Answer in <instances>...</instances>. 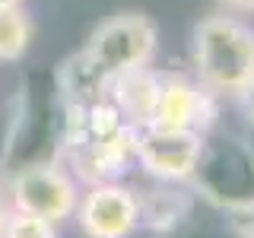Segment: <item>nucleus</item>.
<instances>
[{
  "mask_svg": "<svg viewBox=\"0 0 254 238\" xmlns=\"http://www.w3.org/2000/svg\"><path fill=\"white\" fill-rule=\"evenodd\" d=\"M194 70L206 92L235 95L254 79V29L226 13H213L194 29Z\"/></svg>",
  "mask_w": 254,
  "mask_h": 238,
  "instance_id": "obj_1",
  "label": "nucleus"
},
{
  "mask_svg": "<svg viewBox=\"0 0 254 238\" xmlns=\"http://www.w3.org/2000/svg\"><path fill=\"white\" fill-rule=\"evenodd\" d=\"M156 42L159 32L143 13H118L99 22V29L89 35L83 58L95 67V73H102L111 83L130 70L149 67L156 54Z\"/></svg>",
  "mask_w": 254,
  "mask_h": 238,
  "instance_id": "obj_2",
  "label": "nucleus"
},
{
  "mask_svg": "<svg viewBox=\"0 0 254 238\" xmlns=\"http://www.w3.org/2000/svg\"><path fill=\"white\" fill-rule=\"evenodd\" d=\"M3 190L10 197L13 213H29L54 226L73 219V210L79 203V181L61 162L26 165L13 175Z\"/></svg>",
  "mask_w": 254,
  "mask_h": 238,
  "instance_id": "obj_3",
  "label": "nucleus"
},
{
  "mask_svg": "<svg viewBox=\"0 0 254 238\" xmlns=\"http://www.w3.org/2000/svg\"><path fill=\"white\" fill-rule=\"evenodd\" d=\"M206 146V133L197 130H156V127H137L133 143V162L149 178L162 184H185L194 178Z\"/></svg>",
  "mask_w": 254,
  "mask_h": 238,
  "instance_id": "obj_4",
  "label": "nucleus"
},
{
  "mask_svg": "<svg viewBox=\"0 0 254 238\" xmlns=\"http://www.w3.org/2000/svg\"><path fill=\"white\" fill-rule=\"evenodd\" d=\"M73 219L86 238H130L140 226V197L121 181H102L79 190Z\"/></svg>",
  "mask_w": 254,
  "mask_h": 238,
  "instance_id": "obj_5",
  "label": "nucleus"
},
{
  "mask_svg": "<svg viewBox=\"0 0 254 238\" xmlns=\"http://www.w3.org/2000/svg\"><path fill=\"white\" fill-rule=\"evenodd\" d=\"M213 99L216 95L206 92L200 83H190L181 73H159L156 86V102L153 115H149L146 127L156 130H197L206 133L213 124Z\"/></svg>",
  "mask_w": 254,
  "mask_h": 238,
  "instance_id": "obj_6",
  "label": "nucleus"
},
{
  "mask_svg": "<svg viewBox=\"0 0 254 238\" xmlns=\"http://www.w3.org/2000/svg\"><path fill=\"white\" fill-rule=\"evenodd\" d=\"M133 143H137V127L124 124L121 130L108 133L102 140H89L67 149L70 175L83 184H102V181H118L124 169L133 162Z\"/></svg>",
  "mask_w": 254,
  "mask_h": 238,
  "instance_id": "obj_7",
  "label": "nucleus"
},
{
  "mask_svg": "<svg viewBox=\"0 0 254 238\" xmlns=\"http://www.w3.org/2000/svg\"><path fill=\"white\" fill-rule=\"evenodd\" d=\"M156 86H159L156 70H149V67L130 70V73H124V76H118V79L108 83L111 105L124 115L127 124L146 127L149 115H153V102H156Z\"/></svg>",
  "mask_w": 254,
  "mask_h": 238,
  "instance_id": "obj_8",
  "label": "nucleus"
},
{
  "mask_svg": "<svg viewBox=\"0 0 254 238\" xmlns=\"http://www.w3.org/2000/svg\"><path fill=\"white\" fill-rule=\"evenodd\" d=\"M32 19L22 6H0V60L13 63L29 51Z\"/></svg>",
  "mask_w": 254,
  "mask_h": 238,
  "instance_id": "obj_9",
  "label": "nucleus"
},
{
  "mask_svg": "<svg viewBox=\"0 0 254 238\" xmlns=\"http://www.w3.org/2000/svg\"><path fill=\"white\" fill-rule=\"evenodd\" d=\"M3 238H58V226L48 219L29 216V213H13Z\"/></svg>",
  "mask_w": 254,
  "mask_h": 238,
  "instance_id": "obj_10",
  "label": "nucleus"
},
{
  "mask_svg": "<svg viewBox=\"0 0 254 238\" xmlns=\"http://www.w3.org/2000/svg\"><path fill=\"white\" fill-rule=\"evenodd\" d=\"M229 226L235 238H254V200L229 206Z\"/></svg>",
  "mask_w": 254,
  "mask_h": 238,
  "instance_id": "obj_11",
  "label": "nucleus"
},
{
  "mask_svg": "<svg viewBox=\"0 0 254 238\" xmlns=\"http://www.w3.org/2000/svg\"><path fill=\"white\" fill-rule=\"evenodd\" d=\"M235 102H238V111H242V118L248 121V127H254V79L235 95Z\"/></svg>",
  "mask_w": 254,
  "mask_h": 238,
  "instance_id": "obj_12",
  "label": "nucleus"
},
{
  "mask_svg": "<svg viewBox=\"0 0 254 238\" xmlns=\"http://www.w3.org/2000/svg\"><path fill=\"white\" fill-rule=\"evenodd\" d=\"M10 216H13L10 197H6V190L0 187V238H3V232H6V222H10Z\"/></svg>",
  "mask_w": 254,
  "mask_h": 238,
  "instance_id": "obj_13",
  "label": "nucleus"
},
{
  "mask_svg": "<svg viewBox=\"0 0 254 238\" xmlns=\"http://www.w3.org/2000/svg\"><path fill=\"white\" fill-rule=\"evenodd\" d=\"M226 10H242V13H254V0H216Z\"/></svg>",
  "mask_w": 254,
  "mask_h": 238,
  "instance_id": "obj_14",
  "label": "nucleus"
},
{
  "mask_svg": "<svg viewBox=\"0 0 254 238\" xmlns=\"http://www.w3.org/2000/svg\"><path fill=\"white\" fill-rule=\"evenodd\" d=\"M0 6H22V0H0Z\"/></svg>",
  "mask_w": 254,
  "mask_h": 238,
  "instance_id": "obj_15",
  "label": "nucleus"
}]
</instances>
